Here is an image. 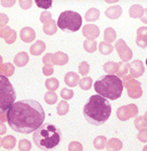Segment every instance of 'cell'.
I'll return each mask as SVG.
<instances>
[{"label":"cell","instance_id":"cell-15","mask_svg":"<svg viewBox=\"0 0 147 151\" xmlns=\"http://www.w3.org/2000/svg\"><path fill=\"white\" fill-rule=\"evenodd\" d=\"M6 132V127L4 124L0 123V134H4Z\"/></svg>","mask_w":147,"mask_h":151},{"label":"cell","instance_id":"cell-5","mask_svg":"<svg viewBox=\"0 0 147 151\" xmlns=\"http://www.w3.org/2000/svg\"><path fill=\"white\" fill-rule=\"evenodd\" d=\"M16 100V93L7 77L0 75V115L8 111Z\"/></svg>","mask_w":147,"mask_h":151},{"label":"cell","instance_id":"cell-12","mask_svg":"<svg viewBox=\"0 0 147 151\" xmlns=\"http://www.w3.org/2000/svg\"><path fill=\"white\" fill-rule=\"evenodd\" d=\"M19 147H20V150L21 151H29V149L31 148V144L27 139H21L20 141Z\"/></svg>","mask_w":147,"mask_h":151},{"label":"cell","instance_id":"cell-2","mask_svg":"<svg viewBox=\"0 0 147 151\" xmlns=\"http://www.w3.org/2000/svg\"><path fill=\"white\" fill-rule=\"evenodd\" d=\"M112 113V105L108 100L100 95H92L83 109L85 119L92 125L99 126L109 119Z\"/></svg>","mask_w":147,"mask_h":151},{"label":"cell","instance_id":"cell-11","mask_svg":"<svg viewBox=\"0 0 147 151\" xmlns=\"http://www.w3.org/2000/svg\"><path fill=\"white\" fill-rule=\"evenodd\" d=\"M36 4L38 7L43 9H48L51 6L52 1L51 0H36Z\"/></svg>","mask_w":147,"mask_h":151},{"label":"cell","instance_id":"cell-9","mask_svg":"<svg viewBox=\"0 0 147 151\" xmlns=\"http://www.w3.org/2000/svg\"><path fill=\"white\" fill-rule=\"evenodd\" d=\"M44 48H45V45L44 44V42L38 41L30 48V52L34 55H39L43 52Z\"/></svg>","mask_w":147,"mask_h":151},{"label":"cell","instance_id":"cell-1","mask_svg":"<svg viewBox=\"0 0 147 151\" xmlns=\"http://www.w3.org/2000/svg\"><path fill=\"white\" fill-rule=\"evenodd\" d=\"M45 119L42 105L34 100H21L14 102L8 109L6 120L15 132L24 134L35 132Z\"/></svg>","mask_w":147,"mask_h":151},{"label":"cell","instance_id":"cell-14","mask_svg":"<svg viewBox=\"0 0 147 151\" xmlns=\"http://www.w3.org/2000/svg\"><path fill=\"white\" fill-rule=\"evenodd\" d=\"M57 86H58V83H57V80L55 78L48 79L47 82H46V86L50 90H56L57 89Z\"/></svg>","mask_w":147,"mask_h":151},{"label":"cell","instance_id":"cell-16","mask_svg":"<svg viewBox=\"0 0 147 151\" xmlns=\"http://www.w3.org/2000/svg\"><path fill=\"white\" fill-rule=\"evenodd\" d=\"M145 64H146V66H147V59H146V60H145Z\"/></svg>","mask_w":147,"mask_h":151},{"label":"cell","instance_id":"cell-10","mask_svg":"<svg viewBox=\"0 0 147 151\" xmlns=\"http://www.w3.org/2000/svg\"><path fill=\"white\" fill-rule=\"evenodd\" d=\"M2 145L6 148H14L15 146V138L12 135L4 138L2 140Z\"/></svg>","mask_w":147,"mask_h":151},{"label":"cell","instance_id":"cell-6","mask_svg":"<svg viewBox=\"0 0 147 151\" xmlns=\"http://www.w3.org/2000/svg\"><path fill=\"white\" fill-rule=\"evenodd\" d=\"M83 24V19L80 14L74 11L62 12L59 18L57 25L65 32H76L81 29Z\"/></svg>","mask_w":147,"mask_h":151},{"label":"cell","instance_id":"cell-7","mask_svg":"<svg viewBox=\"0 0 147 151\" xmlns=\"http://www.w3.org/2000/svg\"><path fill=\"white\" fill-rule=\"evenodd\" d=\"M35 31L31 28H24L21 31V37L24 42H30L35 38Z\"/></svg>","mask_w":147,"mask_h":151},{"label":"cell","instance_id":"cell-3","mask_svg":"<svg viewBox=\"0 0 147 151\" xmlns=\"http://www.w3.org/2000/svg\"><path fill=\"white\" fill-rule=\"evenodd\" d=\"M62 139L60 129L55 124L45 123L43 124L33 134L35 145L44 151H51L59 145Z\"/></svg>","mask_w":147,"mask_h":151},{"label":"cell","instance_id":"cell-8","mask_svg":"<svg viewBox=\"0 0 147 151\" xmlns=\"http://www.w3.org/2000/svg\"><path fill=\"white\" fill-rule=\"evenodd\" d=\"M28 61H29V56L25 52H21L18 53L14 58V62L18 67H22L26 65Z\"/></svg>","mask_w":147,"mask_h":151},{"label":"cell","instance_id":"cell-4","mask_svg":"<svg viewBox=\"0 0 147 151\" xmlns=\"http://www.w3.org/2000/svg\"><path fill=\"white\" fill-rule=\"evenodd\" d=\"M95 92L111 101L119 99L123 92V82L115 75H104L95 81Z\"/></svg>","mask_w":147,"mask_h":151},{"label":"cell","instance_id":"cell-13","mask_svg":"<svg viewBox=\"0 0 147 151\" xmlns=\"http://www.w3.org/2000/svg\"><path fill=\"white\" fill-rule=\"evenodd\" d=\"M44 100L48 104H53L56 101V94L52 93H47L44 96Z\"/></svg>","mask_w":147,"mask_h":151}]
</instances>
